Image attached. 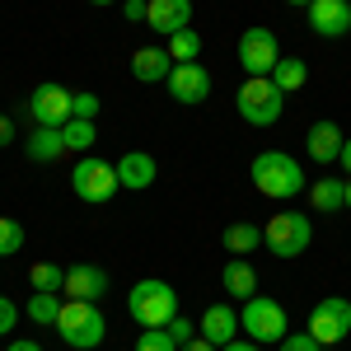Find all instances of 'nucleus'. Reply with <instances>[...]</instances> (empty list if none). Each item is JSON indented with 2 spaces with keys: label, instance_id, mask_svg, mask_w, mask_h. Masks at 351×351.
Returning <instances> with one entry per match:
<instances>
[{
  "label": "nucleus",
  "instance_id": "nucleus-10",
  "mask_svg": "<svg viewBox=\"0 0 351 351\" xmlns=\"http://www.w3.org/2000/svg\"><path fill=\"white\" fill-rule=\"evenodd\" d=\"M71 89L66 84H56V80H47V84H38L33 94H28V117L38 122V127H66L71 122Z\"/></svg>",
  "mask_w": 351,
  "mask_h": 351
},
{
  "label": "nucleus",
  "instance_id": "nucleus-17",
  "mask_svg": "<svg viewBox=\"0 0 351 351\" xmlns=\"http://www.w3.org/2000/svg\"><path fill=\"white\" fill-rule=\"evenodd\" d=\"M169 71H173V56H169V47H136V52H132V75H136L141 84L169 80Z\"/></svg>",
  "mask_w": 351,
  "mask_h": 351
},
{
  "label": "nucleus",
  "instance_id": "nucleus-39",
  "mask_svg": "<svg viewBox=\"0 0 351 351\" xmlns=\"http://www.w3.org/2000/svg\"><path fill=\"white\" fill-rule=\"evenodd\" d=\"M337 164L347 169V178H351V136H347V141H342V155H337Z\"/></svg>",
  "mask_w": 351,
  "mask_h": 351
},
{
  "label": "nucleus",
  "instance_id": "nucleus-37",
  "mask_svg": "<svg viewBox=\"0 0 351 351\" xmlns=\"http://www.w3.org/2000/svg\"><path fill=\"white\" fill-rule=\"evenodd\" d=\"M178 351H220L216 342H206V337H202V332H197V337H192L188 347H178Z\"/></svg>",
  "mask_w": 351,
  "mask_h": 351
},
{
  "label": "nucleus",
  "instance_id": "nucleus-32",
  "mask_svg": "<svg viewBox=\"0 0 351 351\" xmlns=\"http://www.w3.org/2000/svg\"><path fill=\"white\" fill-rule=\"evenodd\" d=\"M169 337H173V342H178V347H188L192 337H197V324H192V319H183V314H178V319H173V324H169Z\"/></svg>",
  "mask_w": 351,
  "mask_h": 351
},
{
  "label": "nucleus",
  "instance_id": "nucleus-11",
  "mask_svg": "<svg viewBox=\"0 0 351 351\" xmlns=\"http://www.w3.org/2000/svg\"><path fill=\"white\" fill-rule=\"evenodd\" d=\"M169 94H173V104H206V94H211V71L202 66V61H183V66H173L169 71Z\"/></svg>",
  "mask_w": 351,
  "mask_h": 351
},
{
  "label": "nucleus",
  "instance_id": "nucleus-30",
  "mask_svg": "<svg viewBox=\"0 0 351 351\" xmlns=\"http://www.w3.org/2000/svg\"><path fill=\"white\" fill-rule=\"evenodd\" d=\"M71 117H84V122H94V117H99V94H94V89H80V94L71 99Z\"/></svg>",
  "mask_w": 351,
  "mask_h": 351
},
{
  "label": "nucleus",
  "instance_id": "nucleus-13",
  "mask_svg": "<svg viewBox=\"0 0 351 351\" xmlns=\"http://www.w3.org/2000/svg\"><path fill=\"white\" fill-rule=\"evenodd\" d=\"M342 127L332 122V117H324V122H314L309 132H304V155L314 164H337V155H342Z\"/></svg>",
  "mask_w": 351,
  "mask_h": 351
},
{
  "label": "nucleus",
  "instance_id": "nucleus-41",
  "mask_svg": "<svg viewBox=\"0 0 351 351\" xmlns=\"http://www.w3.org/2000/svg\"><path fill=\"white\" fill-rule=\"evenodd\" d=\"M89 5H122V0H89Z\"/></svg>",
  "mask_w": 351,
  "mask_h": 351
},
{
  "label": "nucleus",
  "instance_id": "nucleus-14",
  "mask_svg": "<svg viewBox=\"0 0 351 351\" xmlns=\"http://www.w3.org/2000/svg\"><path fill=\"white\" fill-rule=\"evenodd\" d=\"M309 28L319 38H342V33H351V0H314L309 5Z\"/></svg>",
  "mask_w": 351,
  "mask_h": 351
},
{
  "label": "nucleus",
  "instance_id": "nucleus-12",
  "mask_svg": "<svg viewBox=\"0 0 351 351\" xmlns=\"http://www.w3.org/2000/svg\"><path fill=\"white\" fill-rule=\"evenodd\" d=\"M61 295L66 300H99L108 295V271L94 267V263H75V267H66V286H61Z\"/></svg>",
  "mask_w": 351,
  "mask_h": 351
},
{
  "label": "nucleus",
  "instance_id": "nucleus-1",
  "mask_svg": "<svg viewBox=\"0 0 351 351\" xmlns=\"http://www.w3.org/2000/svg\"><path fill=\"white\" fill-rule=\"evenodd\" d=\"M248 178H253V188L263 192V197H271V202H291V197H300V192L309 188L300 160L286 155V150H263V155L253 160V169H248Z\"/></svg>",
  "mask_w": 351,
  "mask_h": 351
},
{
  "label": "nucleus",
  "instance_id": "nucleus-42",
  "mask_svg": "<svg viewBox=\"0 0 351 351\" xmlns=\"http://www.w3.org/2000/svg\"><path fill=\"white\" fill-rule=\"evenodd\" d=\"M347 211H351V178H347Z\"/></svg>",
  "mask_w": 351,
  "mask_h": 351
},
{
  "label": "nucleus",
  "instance_id": "nucleus-38",
  "mask_svg": "<svg viewBox=\"0 0 351 351\" xmlns=\"http://www.w3.org/2000/svg\"><path fill=\"white\" fill-rule=\"evenodd\" d=\"M5 351H43V347H38V342H28V337H14Z\"/></svg>",
  "mask_w": 351,
  "mask_h": 351
},
{
  "label": "nucleus",
  "instance_id": "nucleus-4",
  "mask_svg": "<svg viewBox=\"0 0 351 351\" xmlns=\"http://www.w3.org/2000/svg\"><path fill=\"white\" fill-rule=\"evenodd\" d=\"M234 104H239V117L248 127H271L286 112V94L276 89L271 75H248L239 84V94H234Z\"/></svg>",
  "mask_w": 351,
  "mask_h": 351
},
{
  "label": "nucleus",
  "instance_id": "nucleus-34",
  "mask_svg": "<svg viewBox=\"0 0 351 351\" xmlns=\"http://www.w3.org/2000/svg\"><path fill=\"white\" fill-rule=\"evenodd\" d=\"M14 324H19V309H14V300L0 295V337H5V332H10Z\"/></svg>",
  "mask_w": 351,
  "mask_h": 351
},
{
  "label": "nucleus",
  "instance_id": "nucleus-23",
  "mask_svg": "<svg viewBox=\"0 0 351 351\" xmlns=\"http://www.w3.org/2000/svg\"><path fill=\"white\" fill-rule=\"evenodd\" d=\"M61 300H66V295H56V291H33V295H28V304H24V314L33 319V324H43V328H56Z\"/></svg>",
  "mask_w": 351,
  "mask_h": 351
},
{
  "label": "nucleus",
  "instance_id": "nucleus-16",
  "mask_svg": "<svg viewBox=\"0 0 351 351\" xmlns=\"http://www.w3.org/2000/svg\"><path fill=\"white\" fill-rule=\"evenodd\" d=\"M145 24L155 28V33H164V38H173L178 28L192 24V0H150Z\"/></svg>",
  "mask_w": 351,
  "mask_h": 351
},
{
  "label": "nucleus",
  "instance_id": "nucleus-6",
  "mask_svg": "<svg viewBox=\"0 0 351 351\" xmlns=\"http://www.w3.org/2000/svg\"><path fill=\"white\" fill-rule=\"evenodd\" d=\"M263 243H267L276 258H300L309 243H314V220L304 211H276L263 230Z\"/></svg>",
  "mask_w": 351,
  "mask_h": 351
},
{
  "label": "nucleus",
  "instance_id": "nucleus-24",
  "mask_svg": "<svg viewBox=\"0 0 351 351\" xmlns=\"http://www.w3.org/2000/svg\"><path fill=\"white\" fill-rule=\"evenodd\" d=\"M271 80H276L281 94H295V89H304V80H309V66H304L300 56H281L276 71H271Z\"/></svg>",
  "mask_w": 351,
  "mask_h": 351
},
{
  "label": "nucleus",
  "instance_id": "nucleus-29",
  "mask_svg": "<svg viewBox=\"0 0 351 351\" xmlns=\"http://www.w3.org/2000/svg\"><path fill=\"white\" fill-rule=\"evenodd\" d=\"M136 351H178V342L169 337V328H141Z\"/></svg>",
  "mask_w": 351,
  "mask_h": 351
},
{
  "label": "nucleus",
  "instance_id": "nucleus-7",
  "mask_svg": "<svg viewBox=\"0 0 351 351\" xmlns=\"http://www.w3.org/2000/svg\"><path fill=\"white\" fill-rule=\"evenodd\" d=\"M239 328L253 342L267 347V342H281L291 332V319H286V309L271 295H253V300H243V309H239Z\"/></svg>",
  "mask_w": 351,
  "mask_h": 351
},
{
  "label": "nucleus",
  "instance_id": "nucleus-20",
  "mask_svg": "<svg viewBox=\"0 0 351 351\" xmlns=\"http://www.w3.org/2000/svg\"><path fill=\"white\" fill-rule=\"evenodd\" d=\"M24 155L33 164H56L61 155H66V136H61V127H38V132L24 141Z\"/></svg>",
  "mask_w": 351,
  "mask_h": 351
},
{
  "label": "nucleus",
  "instance_id": "nucleus-5",
  "mask_svg": "<svg viewBox=\"0 0 351 351\" xmlns=\"http://www.w3.org/2000/svg\"><path fill=\"white\" fill-rule=\"evenodd\" d=\"M117 164L99 160V155H80V164L71 169V192L80 197V202H89V206H104V202H112L117 197Z\"/></svg>",
  "mask_w": 351,
  "mask_h": 351
},
{
  "label": "nucleus",
  "instance_id": "nucleus-26",
  "mask_svg": "<svg viewBox=\"0 0 351 351\" xmlns=\"http://www.w3.org/2000/svg\"><path fill=\"white\" fill-rule=\"evenodd\" d=\"M61 136H66V150H75V155H89V150H94V141H99L94 122H84V117H71V122L61 127Z\"/></svg>",
  "mask_w": 351,
  "mask_h": 351
},
{
  "label": "nucleus",
  "instance_id": "nucleus-36",
  "mask_svg": "<svg viewBox=\"0 0 351 351\" xmlns=\"http://www.w3.org/2000/svg\"><path fill=\"white\" fill-rule=\"evenodd\" d=\"M220 351H263V342H253V337H248V342H239V337H234V342H225Z\"/></svg>",
  "mask_w": 351,
  "mask_h": 351
},
{
  "label": "nucleus",
  "instance_id": "nucleus-33",
  "mask_svg": "<svg viewBox=\"0 0 351 351\" xmlns=\"http://www.w3.org/2000/svg\"><path fill=\"white\" fill-rule=\"evenodd\" d=\"M122 14H127V24H145V14H150V0H122Z\"/></svg>",
  "mask_w": 351,
  "mask_h": 351
},
{
  "label": "nucleus",
  "instance_id": "nucleus-25",
  "mask_svg": "<svg viewBox=\"0 0 351 351\" xmlns=\"http://www.w3.org/2000/svg\"><path fill=\"white\" fill-rule=\"evenodd\" d=\"M164 47H169V56H173V66L202 61V33H197V28H178L173 38H164Z\"/></svg>",
  "mask_w": 351,
  "mask_h": 351
},
{
  "label": "nucleus",
  "instance_id": "nucleus-22",
  "mask_svg": "<svg viewBox=\"0 0 351 351\" xmlns=\"http://www.w3.org/2000/svg\"><path fill=\"white\" fill-rule=\"evenodd\" d=\"M220 243H225V253L243 258V253H253V248L263 243V230H258V225H248V220H234V225L220 234Z\"/></svg>",
  "mask_w": 351,
  "mask_h": 351
},
{
  "label": "nucleus",
  "instance_id": "nucleus-40",
  "mask_svg": "<svg viewBox=\"0 0 351 351\" xmlns=\"http://www.w3.org/2000/svg\"><path fill=\"white\" fill-rule=\"evenodd\" d=\"M286 5H300V10H309V5H314V0H286Z\"/></svg>",
  "mask_w": 351,
  "mask_h": 351
},
{
  "label": "nucleus",
  "instance_id": "nucleus-15",
  "mask_svg": "<svg viewBox=\"0 0 351 351\" xmlns=\"http://www.w3.org/2000/svg\"><path fill=\"white\" fill-rule=\"evenodd\" d=\"M155 178H160V164H155V155H145V150H127L117 160V183L127 192H145Z\"/></svg>",
  "mask_w": 351,
  "mask_h": 351
},
{
  "label": "nucleus",
  "instance_id": "nucleus-31",
  "mask_svg": "<svg viewBox=\"0 0 351 351\" xmlns=\"http://www.w3.org/2000/svg\"><path fill=\"white\" fill-rule=\"evenodd\" d=\"M276 351H324V347H319L309 332H286V337L276 342Z\"/></svg>",
  "mask_w": 351,
  "mask_h": 351
},
{
  "label": "nucleus",
  "instance_id": "nucleus-9",
  "mask_svg": "<svg viewBox=\"0 0 351 351\" xmlns=\"http://www.w3.org/2000/svg\"><path fill=\"white\" fill-rule=\"evenodd\" d=\"M281 61V47H276V33L271 28H243L239 33V66L248 75H271Z\"/></svg>",
  "mask_w": 351,
  "mask_h": 351
},
{
  "label": "nucleus",
  "instance_id": "nucleus-18",
  "mask_svg": "<svg viewBox=\"0 0 351 351\" xmlns=\"http://www.w3.org/2000/svg\"><path fill=\"white\" fill-rule=\"evenodd\" d=\"M197 332H202L206 342H216V347H225V342H234V337H239V314H234L230 304H211V309L202 314V324H197Z\"/></svg>",
  "mask_w": 351,
  "mask_h": 351
},
{
  "label": "nucleus",
  "instance_id": "nucleus-21",
  "mask_svg": "<svg viewBox=\"0 0 351 351\" xmlns=\"http://www.w3.org/2000/svg\"><path fill=\"white\" fill-rule=\"evenodd\" d=\"M304 192H309V206H314L319 216H332V211L347 206V183H342V178H314Z\"/></svg>",
  "mask_w": 351,
  "mask_h": 351
},
{
  "label": "nucleus",
  "instance_id": "nucleus-2",
  "mask_svg": "<svg viewBox=\"0 0 351 351\" xmlns=\"http://www.w3.org/2000/svg\"><path fill=\"white\" fill-rule=\"evenodd\" d=\"M56 332H61V342L71 351H94V347H104V337H108V319L99 314L94 300H61Z\"/></svg>",
  "mask_w": 351,
  "mask_h": 351
},
{
  "label": "nucleus",
  "instance_id": "nucleus-8",
  "mask_svg": "<svg viewBox=\"0 0 351 351\" xmlns=\"http://www.w3.org/2000/svg\"><path fill=\"white\" fill-rule=\"evenodd\" d=\"M347 332H351V300L324 295L309 309V337H314L319 347H337Z\"/></svg>",
  "mask_w": 351,
  "mask_h": 351
},
{
  "label": "nucleus",
  "instance_id": "nucleus-27",
  "mask_svg": "<svg viewBox=\"0 0 351 351\" xmlns=\"http://www.w3.org/2000/svg\"><path fill=\"white\" fill-rule=\"evenodd\" d=\"M28 286H33V291H56V295H61L66 267H56V263H33V267H28Z\"/></svg>",
  "mask_w": 351,
  "mask_h": 351
},
{
  "label": "nucleus",
  "instance_id": "nucleus-28",
  "mask_svg": "<svg viewBox=\"0 0 351 351\" xmlns=\"http://www.w3.org/2000/svg\"><path fill=\"white\" fill-rule=\"evenodd\" d=\"M19 248H24V225L14 216H0V258H10Z\"/></svg>",
  "mask_w": 351,
  "mask_h": 351
},
{
  "label": "nucleus",
  "instance_id": "nucleus-19",
  "mask_svg": "<svg viewBox=\"0 0 351 351\" xmlns=\"http://www.w3.org/2000/svg\"><path fill=\"white\" fill-rule=\"evenodd\" d=\"M220 286H225V295H234V300H253L258 295V271H253L248 258H230L225 271H220Z\"/></svg>",
  "mask_w": 351,
  "mask_h": 351
},
{
  "label": "nucleus",
  "instance_id": "nucleus-3",
  "mask_svg": "<svg viewBox=\"0 0 351 351\" xmlns=\"http://www.w3.org/2000/svg\"><path fill=\"white\" fill-rule=\"evenodd\" d=\"M127 314H132L141 328H169L178 319V291L160 281V276H145L127 291Z\"/></svg>",
  "mask_w": 351,
  "mask_h": 351
},
{
  "label": "nucleus",
  "instance_id": "nucleus-35",
  "mask_svg": "<svg viewBox=\"0 0 351 351\" xmlns=\"http://www.w3.org/2000/svg\"><path fill=\"white\" fill-rule=\"evenodd\" d=\"M5 145H14V122L0 112V150H5Z\"/></svg>",
  "mask_w": 351,
  "mask_h": 351
}]
</instances>
